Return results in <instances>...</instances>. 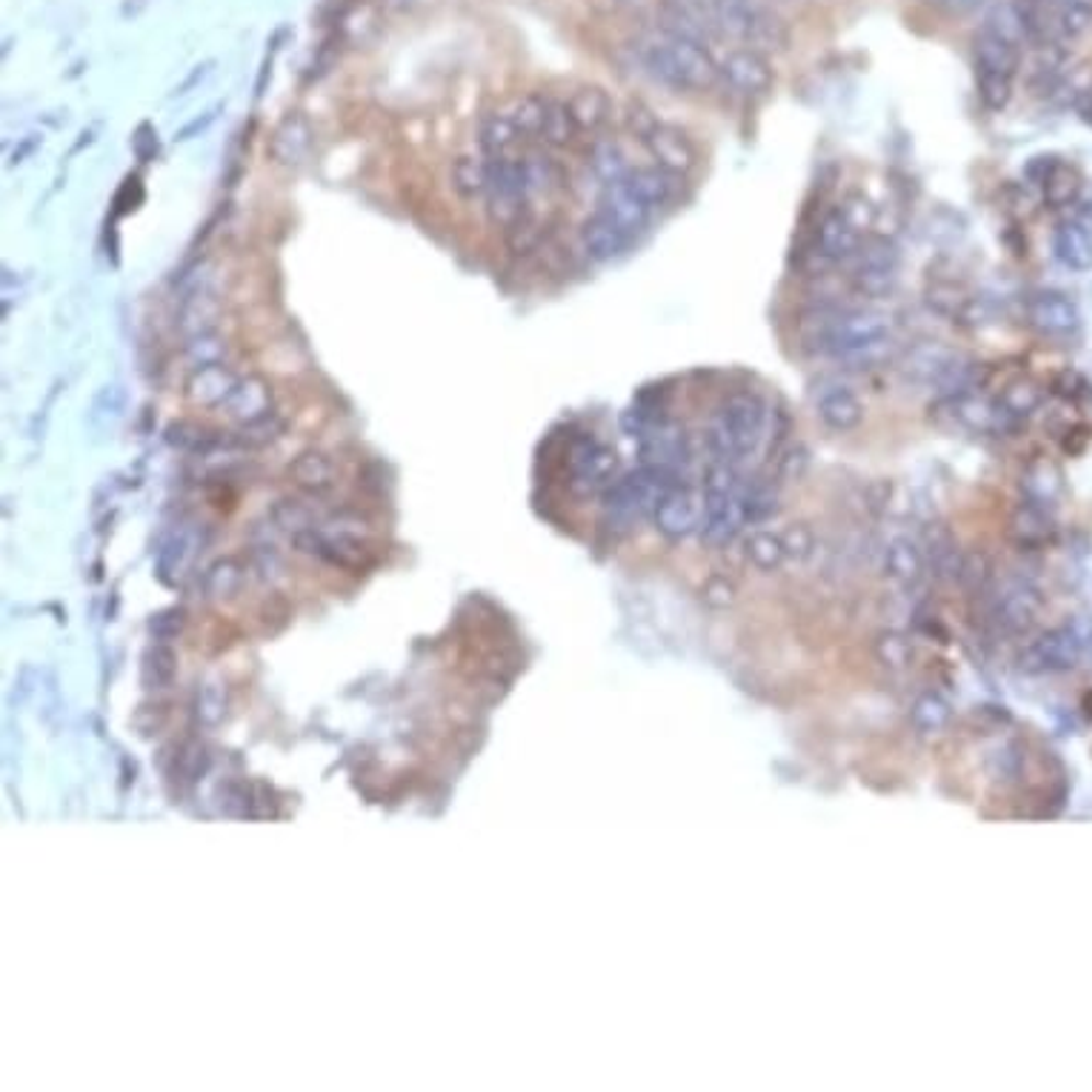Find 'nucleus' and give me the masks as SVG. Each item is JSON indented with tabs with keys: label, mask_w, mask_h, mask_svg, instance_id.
I'll list each match as a JSON object with an SVG mask.
<instances>
[{
	"label": "nucleus",
	"mask_w": 1092,
	"mask_h": 1092,
	"mask_svg": "<svg viewBox=\"0 0 1092 1092\" xmlns=\"http://www.w3.org/2000/svg\"><path fill=\"white\" fill-rule=\"evenodd\" d=\"M646 152L653 154L655 166L667 169L673 175H687L698 166V147L683 129L673 124H658L644 138Z\"/></svg>",
	"instance_id": "9"
},
{
	"label": "nucleus",
	"mask_w": 1092,
	"mask_h": 1092,
	"mask_svg": "<svg viewBox=\"0 0 1092 1092\" xmlns=\"http://www.w3.org/2000/svg\"><path fill=\"white\" fill-rule=\"evenodd\" d=\"M630 238H632L630 232H623L618 223H612V220L601 212L595 215V218H589L587 223L581 227V246H584L589 261H598V264L621 255V252L630 246Z\"/></svg>",
	"instance_id": "17"
},
{
	"label": "nucleus",
	"mask_w": 1092,
	"mask_h": 1092,
	"mask_svg": "<svg viewBox=\"0 0 1092 1092\" xmlns=\"http://www.w3.org/2000/svg\"><path fill=\"white\" fill-rule=\"evenodd\" d=\"M1042 401H1044V389L1035 381H1030V378L1010 381L1004 387V392H1001V398H998L1001 410H1004L1007 415H1012L1015 421L1033 415V412L1042 406Z\"/></svg>",
	"instance_id": "29"
},
{
	"label": "nucleus",
	"mask_w": 1092,
	"mask_h": 1092,
	"mask_svg": "<svg viewBox=\"0 0 1092 1092\" xmlns=\"http://www.w3.org/2000/svg\"><path fill=\"white\" fill-rule=\"evenodd\" d=\"M218 112H223V103H215L212 110H206L204 115H198V118H192L189 124L181 129V133L175 135V143H186V140H192V138H200V135L209 129V126L218 120Z\"/></svg>",
	"instance_id": "50"
},
{
	"label": "nucleus",
	"mask_w": 1092,
	"mask_h": 1092,
	"mask_svg": "<svg viewBox=\"0 0 1092 1092\" xmlns=\"http://www.w3.org/2000/svg\"><path fill=\"white\" fill-rule=\"evenodd\" d=\"M223 355H227V341L218 332H206V335L184 341V358L189 360L192 369L206 367V364H220Z\"/></svg>",
	"instance_id": "40"
},
{
	"label": "nucleus",
	"mask_w": 1092,
	"mask_h": 1092,
	"mask_svg": "<svg viewBox=\"0 0 1092 1092\" xmlns=\"http://www.w3.org/2000/svg\"><path fill=\"white\" fill-rule=\"evenodd\" d=\"M238 383V375L220 360L192 369L184 381V395L195 406H223Z\"/></svg>",
	"instance_id": "15"
},
{
	"label": "nucleus",
	"mask_w": 1092,
	"mask_h": 1092,
	"mask_svg": "<svg viewBox=\"0 0 1092 1092\" xmlns=\"http://www.w3.org/2000/svg\"><path fill=\"white\" fill-rule=\"evenodd\" d=\"M1026 318H1030L1035 330L1053 337H1067L1081 326V312L1061 292L1033 295L1030 303H1026Z\"/></svg>",
	"instance_id": "11"
},
{
	"label": "nucleus",
	"mask_w": 1092,
	"mask_h": 1092,
	"mask_svg": "<svg viewBox=\"0 0 1092 1092\" xmlns=\"http://www.w3.org/2000/svg\"><path fill=\"white\" fill-rule=\"evenodd\" d=\"M598 12H616L621 7H632V3H641V0H589Z\"/></svg>",
	"instance_id": "59"
},
{
	"label": "nucleus",
	"mask_w": 1092,
	"mask_h": 1092,
	"mask_svg": "<svg viewBox=\"0 0 1092 1092\" xmlns=\"http://www.w3.org/2000/svg\"><path fill=\"white\" fill-rule=\"evenodd\" d=\"M124 410H126V387L124 383L120 381L103 383V387L97 389V395L92 398V406H89V412H87L89 429H95V433H106V429H112V426L118 424L120 415H124Z\"/></svg>",
	"instance_id": "25"
},
{
	"label": "nucleus",
	"mask_w": 1092,
	"mask_h": 1092,
	"mask_svg": "<svg viewBox=\"0 0 1092 1092\" xmlns=\"http://www.w3.org/2000/svg\"><path fill=\"white\" fill-rule=\"evenodd\" d=\"M547 106H550V97L541 95H524L521 101H515L513 106V124L521 135V140H536L541 138V126L543 118H547Z\"/></svg>",
	"instance_id": "37"
},
{
	"label": "nucleus",
	"mask_w": 1092,
	"mask_h": 1092,
	"mask_svg": "<svg viewBox=\"0 0 1092 1092\" xmlns=\"http://www.w3.org/2000/svg\"><path fill=\"white\" fill-rule=\"evenodd\" d=\"M889 344V318L873 309H850L824 323L818 346L832 358L866 360Z\"/></svg>",
	"instance_id": "3"
},
{
	"label": "nucleus",
	"mask_w": 1092,
	"mask_h": 1092,
	"mask_svg": "<svg viewBox=\"0 0 1092 1092\" xmlns=\"http://www.w3.org/2000/svg\"><path fill=\"white\" fill-rule=\"evenodd\" d=\"M747 524L744 518V504H740V490L735 492H704V518H701V536L706 543H726L729 538Z\"/></svg>",
	"instance_id": "12"
},
{
	"label": "nucleus",
	"mask_w": 1092,
	"mask_h": 1092,
	"mask_svg": "<svg viewBox=\"0 0 1092 1092\" xmlns=\"http://www.w3.org/2000/svg\"><path fill=\"white\" fill-rule=\"evenodd\" d=\"M1053 252L1067 269H1092V235L1078 227L1076 220H1061L1053 232Z\"/></svg>",
	"instance_id": "22"
},
{
	"label": "nucleus",
	"mask_w": 1092,
	"mask_h": 1092,
	"mask_svg": "<svg viewBox=\"0 0 1092 1092\" xmlns=\"http://www.w3.org/2000/svg\"><path fill=\"white\" fill-rule=\"evenodd\" d=\"M878 655H881V660H887L889 667L901 669V667H907L909 655L912 653H909V644L901 639V635H884L878 644Z\"/></svg>",
	"instance_id": "49"
},
{
	"label": "nucleus",
	"mask_w": 1092,
	"mask_h": 1092,
	"mask_svg": "<svg viewBox=\"0 0 1092 1092\" xmlns=\"http://www.w3.org/2000/svg\"><path fill=\"white\" fill-rule=\"evenodd\" d=\"M315 143V129L303 112H289L266 140V154L284 169H301Z\"/></svg>",
	"instance_id": "8"
},
{
	"label": "nucleus",
	"mask_w": 1092,
	"mask_h": 1092,
	"mask_svg": "<svg viewBox=\"0 0 1092 1092\" xmlns=\"http://www.w3.org/2000/svg\"><path fill=\"white\" fill-rule=\"evenodd\" d=\"M861 232L852 227L850 220L843 218L841 209H832L821 218L818 223V232H815V255L824 257V261H847V257H855V252L861 250Z\"/></svg>",
	"instance_id": "16"
},
{
	"label": "nucleus",
	"mask_w": 1092,
	"mask_h": 1092,
	"mask_svg": "<svg viewBox=\"0 0 1092 1092\" xmlns=\"http://www.w3.org/2000/svg\"><path fill=\"white\" fill-rule=\"evenodd\" d=\"M478 143H481L484 158H509V154H515V149L521 143V135L515 129L513 115L509 112H490L481 120Z\"/></svg>",
	"instance_id": "24"
},
{
	"label": "nucleus",
	"mask_w": 1092,
	"mask_h": 1092,
	"mask_svg": "<svg viewBox=\"0 0 1092 1092\" xmlns=\"http://www.w3.org/2000/svg\"><path fill=\"white\" fill-rule=\"evenodd\" d=\"M884 570L895 581H916L924 570V552L909 538H895L884 552Z\"/></svg>",
	"instance_id": "27"
},
{
	"label": "nucleus",
	"mask_w": 1092,
	"mask_h": 1092,
	"mask_svg": "<svg viewBox=\"0 0 1092 1092\" xmlns=\"http://www.w3.org/2000/svg\"><path fill=\"white\" fill-rule=\"evenodd\" d=\"M975 67H978V72H998L1015 78L1021 69V46L1007 44L992 32L981 30L975 37Z\"/></svg>",
	"instance_id": "21"
},
{
	"label": "nucleus",
	"mask_w": 1092,
	"mask_h": 1092,
	"mask_svg": "<svg viewBox=\"0 0 1092 1092\" xmlns=\"http://www.w3.org/2000/svg\"><path fill=\"white\" fill-rule=\"evenodd\" d=\"M1072 220H1076L1078 227L1084 229V232H1090V235H1092V200H1087V204H1078V209H1076V215H1072Z\"/></svg>",
	"instance_id": "57"
},
{
	"label": "nucleus",
	"mask_w": 1092,
	"mask_h": 1092,
	"mask_svg": "<svg viewBox=\"0 0 1092 1092\" xmlns=\"http://www.w3.org/2000/svg\"><path fill=\"white\" fill-rule=\"evenodd\" d=\"M269 518L275 521V527L289 532V536H301V532L315 527V521H312V509H309L307 504H301V501L292 498H284L272 506Z\"/></svg>",
	"instance_id": "39"
},
{
	"label": "nucleus",
	"mask_w": 1092,
	"mask_h": 1092,
	"mask_svg": "<svg viewBox=\"0 0 1092 1092\" xmlns=\"http://www.w3.org/2000/svg\"><path fill=\"white\" fill-rule=\"evenodd\" d=\"M37 143H41V140H37V135H30V140H23L21 149H15V152H12V158H9V166H15V163H23V158H26V154L35 152Z\"/></svg>",
	"instance_id": "58"
},
{
	"label": "nucleus",
	"mask_w": 1092,
	"mask_h": 1092,
	"mask_svg": "<svg viewBox=\"0 0 1092 1092\" xmlns=\"http://www.w3.org/2000/svg\"><path fill=\"white\" fill-rule=\"evenodd\" d=\"M166 440L172 447L200 449V452H206V449H212L215 444H220V438L209 435V429H204V426L198 424H189V421H177V424L169 426Z\"/></svg>",
	"instance_id": "43"
},
{
	"label": "nucleus",
	"mask_w": 1092,
	"mask_h": 1092,
	"mask_svg": "<svg viewBox=\"0 0 1092 1092\" xmlns=\"http://www.w3.org/2000/svg\"><path fill=\"white\" fill-rule=\"evenodd\" d=\"M747 558L758 570L772 572L786 561V550L784 541L778 532H770V529H758L752 536L747 538Z\"/></svg>",
	"instance_id": "32"
},
{
	"label": "nucleus",
	"mask_w": 1092,
	"mask_h": 1092,
	"mask_svg": "<svg viewBox=\"0 0 1092 1092\" xmlns=\"http://www.w3.org/2000/svg\"><path fill=\"white\" fill-rule=\"evenodd\" d=\"M578 133L581 129L578 124H575V118H572L570 103L550 101V106H547V118H543L541 126V138L538 140H543V143L552 149H566L575 143Z\"/></svg>",
	"instance_id": "28"
},
{
	"label": "nucleus",
	"mask_w": 1092,
	"mask_h": 1092,
	"mask_svg": "<svg viewBox=\"0 0 1092 1092\" xmlns=\"http://www.w3.org/2000/svg\"><path fill=\"white\" fill-rule=\"evenodd\" d=\"M1092 30V0H1076L1056 9V41L1072 44Z\"/></svg>",
	"instance_id": "34"
},
{
	"label": "nucleus",
	"mask_w": 1092,
	"mask_h": 1092,
	"mask_svg": "<svg viewBox=\"0 0 1092 1092\" xmlns=\"http://www.w3.org/2000/svg\"><path fill=\"white\" fill-rule=\"evenodd\" d=\"M946 721H950V704H946L941 696L927 692V696L918 698L916 706H912V724H916V729H921V733H939V729H944L946 726Z\"/></svg>",
	"instance_id": "42"
},
{
	"label": "nucleus",
	"mask_w": 1092,
	"mask_h": 1092,
	"mask_svg": "<svg viewBox=\"0 0 1092 1092\" xmlns=\"http://www.w3.org/2000/svg\"><path fill=\"white\" fill-rule=\"evenodd\" d=\"M981 30L992 32L1001 41L1012 46H1026V32H1024V21H1021V9L1015 0H996L990 9H987V18H984Z\"/></svg>",
	"instance_id": "26"
},
{
	"label": "nucleus",
	"mask_w": 1092,
	"mask_h": 1092,
	"mask_svg": "<svg viewBox=\"0 0 1092 1092\" xmlns=\"http://www.w3.org/2000/svg\"><path fill=\"white\" fill-rule=\"evenodd\" d=\"M838 209H841V215L847 220H850L852 227L864 235V232H870V229L878 223V209H875V204L870 198H864V195H847V198L838 204Z\"/></svg>",
	"instance_id": "44"
},
{
	"label": "nucleus",
	"mask_w": 1092,
	"mask_h": 1092,
	"mask_svg": "<svg viewBox=\"0 0 1092 1092\" xmlns=\"http://www.w3.org/2000/svg\"><path fill=\"white\" fill-rule=\"evenodd\" d=\"M898 266H901V255L895 250V243L887 238H875L855 252L852 284L866 298H884L898 284Z\"/></svg>",
	"instance_id": "4"
},
{
	"label": "nucleus",
	"mask_w": 1092,
	"mask_h": 1092,
	"mask_svg": "<svg viewBox=\"0 0 1092 1092\" xmlns=\"http://www.w3.org/2000/svg\"><path fill=\"white\" fill-rule=\"evenodd\" d=\"M272 404H275L272 383L266 378H261V375H246V378H238L232 395L227 398V404L220 406V410L241 426H250L275 415Z\"/></svg>",
	"instance_id": "14"
},
{
	"label": "nucleus",
	"mask_w": 1092,
	"mask_h": 1092,
	"mask_svg": "<svg viewBox=\"0 0 1092 1092\" xmlns=\"http://www.w3.org/2000/svg\"><path fill=\"white\" fill-rule=\"evenodd\" d=\"M807 467H809V452L801 447V444H795V447H790L784 455H781L778 472H781L784 481H798V478L807 472Z\"/></svg>",
	"instance_id": "48"
},
{
	"label": "nucleus",
	"mask_w": 1092,
	"mask_h": 1092,
	"mask_svg": "<svg viewBox=\"0 0 1092 1092\" xmlns=\"http://www.w3.org/2000/svg\"><path fill=\"white\" fill-rule=\"evenodd\" d=\"M701 518H704V498H698L696 492L683 484L669 486L653 509L655 527L669 541H681V538L698 532Z\"/></svg>",
	"instance_id": "6"
},
{
	"label": "nucleus",
	"mask_w": 1092,
	"mask_h": 1092,
	"mask_svg": "<svg viewBox=\"0 0 1092 1092\" xmlns=\"http://www.w3.org/2000/svg\"><path fill=\"white\" fill-rule=\"evenodd\" d=\"M740 504H744V518L752 524L763 521L775 513V495L767 486H752V490L740 492Z\"/></svg>",
	"instance_id": "46"
},
{
	"label": "nucleus",
	"mask_w": 1092,
	"mask_h": 1092,
	"mask_svg": "<svg viewBox=\"0 0 1092 1092\" xmlns=\"http://www.w3.org/2000/svg\"><path fill=\"white\" fill-rule=\"evenodd\" d=\"M192 547H195V532L186 527H175L161 541V550H158V570H161L163 578H169L172 572H177L184 566L186 558L192 555Z\"/></svg>",
	"instance_id": "33"
},
{
	"label": "nucleus",
	"mask_w": 1092,
	"mask_h": 1092,
	"mask_svg": "<svg viewBox=\"0 0 1092 1092\" xmlns=\"http://www.w3.org/2000/svg\"><path fill=\"white\" fill-rule=\"evenodd\" d=\"M1042 189H1044V200H1047V206H1053V209H1064V206L1078 204V195H1081V181H1078V175L1072 172L1070 166L1058 163V166L1047 175V181L1042 184Z\"/></svg>",
	"instance_id": "35"
},
{
	"label": "nucleus",
	"mask_w": 1092,
	"mask_h": 1092,
	"mask_svg": "<svg viewBox=\"0 0 1092 1092\" xmlns=\"http://www.w3.org/2000/svg\"><path fill=\"white\" fill-rule=\"evenodd\" d=\"M449 177H452L455 192L461 198H475V195H484L486 192V158H475V154H461L455 158L452 169H449Z\"/></svg>",
	"instance_id": "30"
},
{
	"label": "nucleus",
	"mask_w": 1092,
	"mask_h": 1092,
	"mask_svg": "<svg viewBox=\"0 0 1092 1092\" xmlns=\"http://www.w3.org/2000/svg\"><path fill=\"white\" fill-rule=\"evenodd\" d=\"M152 632L158 635V639H172V635H177V632L184 630V612L181 609H166V612H161L158 618H152Z\"/></svg>",
	"instance_id": "52"
},
{
	"label": "nucleus",
	"mask_w": 1092,
	"mask_h": 1092,
	"mask_svg": "<svg viewBox=\"0 0 1092 1092\" xmlns=\"http://www.w3.org/2000/svg\"><path fill=\"white\" fill-rule=\"evenodd\" d=\"M975 81H978V97L990 112H1001L1007 110V103L1012 101V81L1010 74H998V72H975Z\"/></svg>",
	"instance_id": "41"
},
{
	"label": "nucleus",
	"mask_w": 1092,
	"mask_h": 1092,
	"mask_svg": "<svg viewBox=\"0 0 1092 1092\" xmlns=\"http://www.w3.org/2000/svg\"><path fill=\"white\" fill-rule=\"evenodd\" d=\"M781 541H784L786 558H795V561H804L815 552V536L807 524H790L781 532Z\"/></svg>",
	"instance_id": "47"
},
{
	"label": "nucleus",
	"mask_w": 1092,
	"mask_h": 1092,
	"mask_svg": "<svg viewBox=\"0 0 1092 1092\" xmlns=\"http://www.w3.org/2000/svg\"><path fill=\"white\" fill-rule=\"evenodd\" d=\"M392 7H410V3H415V0H389Z\"/></svg>",
	"instance_id": "60"
},
{
	"label": "nucleus",
	"mask_w": 1092,
	"mask_h": 1092,
	"mask_svg": "<svg viewBox=\"0 0 1092 1092\" xmlns=\"http://www.w3.org/2000/svg\"><path fill=\"white\" fill-rule=\"evenodd\" d=\"M589 169L601 184H609V181H621L630 172V161H627V154L616 140H598L589 149Z\"/></svg>",
	"instance_id": "31"
},
{
	"label": "nucleus",
	"mask_w": 1092,
	"mask_h": 1092,
	"mask_svg": "<svg viewBox=\"0 0 1092 1092\" xmlns=\"http://www.w3.org/2000/svg\"><path fill=\"white\" fill-rule=\"evenodd\" d=\"M572 484L581 492H593V490H607L612 484L618 470V455L616 449H609L607 444H598V440H581L578 447L572 449Z\"/></svg>",
	"instance_id": "10"
},
{
	"label": "nucleus",
	"mask_w": 1092,
	"mask_h": 1092,
	"mask_svg": "<svg viewBox=\"0 0 1092 1092\" xmlns=\"http://www.w3.org/2000/svg\"><path fill=\"white\" fill-rule=\"evenodd\" d=\"M967 301H969L967 295L961 292L958 286L953 284H932L930 289H927V303H930L939 315L958 318L961 309H964V303Z\"/></svg>",
	"instance_id": "45"
},
{
	"label": "nucleus",
	"mask_w": 1092,
	"mask_h": 1092,
	"mask_svg": "<svg viewBox=\"0 0 1092 1092\" xmlns=\"http://www.w3.org/2000/svg\"><path fill=\"white\" fill-rule=\"evenodd\" d=\"M767 424H770V412L758 395L744 392V395L726 398L706 433L715 461L735 463L756 452L767 435Z\"/></svg>",
	"instance_id": "2"
},
{
	"label": "nucleus",
	"mask_w": 1092,
	"mask_h": 1092,
	"mask_svg": "<svg viewBox=\"0 0 1092 1092\" xmlns=\"http://www.w3.org/2000/svg\"><path fill=\"white\" fill-rule=\"evenodd\" d=\"M815 410H818V418H821L829 429H836V433H850V429H855V426L864 421V404H861L855 392L847 387L824 389L821 395H818Z\"/></svg>",
	"instance_id": "18"
},
{
	"label": "nucleus",
	"mask_w": 1092,
	"mask_h": 1092,
	"mask_svg": "<svg viewBox=\"0 0 1092 1092\" xmlns=\"http://www.w3.org/2000/svg\"><path fill=\"white\" fill-rule=\"evenodd\" d=\"M704 598L712 607H726V604L733 601V584L721 578V575H715V578H710L704 584Z\"/></svg>",
	"instance_id": "54"
},
{
	"label": "nucleus",
	"mask_w": 1092,
	"mask_h": 1092,
	"mask_svg": "<svg viewBox=\"0 0 1092 1092\" xmlns=\"http://www.w3.org/2000/svg\"><path fill=\"white\" fill-rule=\"evenodd\" d=\"M570 112L581 133H598L612 120V101L601 87H581L575 95L570 97Z\"/></svg>",
	"instance_id": "23"
},
{
	"label": "nucleus",
	"mask_w": 1092,
	"mask_h": 1092,
	"mask_svg": "<svg viewBox=\"0 0 1092 1092\" xmlns=\"http://www.w3.org/2000/svg\"><path fill=\"white\" fill-rule=\"evenodd\" d=\"M543 243V223L532 215H524L521 220H515L513 227L506 229V246L515 255H532L541 250Z\"/></svg>",
	"instance_id": "38"
},
{
	"label": "nucleus",
	"mask_w": 1092,
	"mask_h": 1092,
	"mask_svg": "<svg viewBox=\"0 0 1092 1092\" xmlns=\"http://www.w3.org/2000/svg\"><path fill=\"white\" fill-rule=\"evenodd\" d=\"M204 584L212 598H232L243 584V564L238 558H220L206 570Z\"/></svg>",
	"instance_id": "36"
},
{
	"label": "nucleus",
	"mask_w": 1092,
	"mask_h": 1092,
	"mask_svg": "<svg viewBox=\"0 0 1092 1092\" xmlns=\"http://www.w3.org/2000/svg\"><path fill=\"white\" fill-rule=\"evenodd\" d=\"M935 7L944 9L946 15H969L975 9L987 7L990 0H932Z\"/></svg>",
	"instance_id": "55"
},
{
	"label": "nucleus",
	"mask_w": 1092,
	"mask_h": 1092,
	"mask_svg": "<svg viewBox=\"0 0 1092 1092\" xmlns=\"http://www.w3.org/2000/svg\"><path fill=\"white\" fill-rule=\"evenodd\" d=\"M598 206H601V215H607L612 223H618V227H621L623 232H630V235L641 232L655 212V209H650V206L635 195V189H632L623 177L621 181H609V184H604Z\"/></svg>",
	"instance_id": "13"
},
{
	"label": "nucleus",
	"mask_w": 1092,
	"mask_h": 1092,
	"mask_svg": "<svg viewBox=\"0 0 1092 1092\" xmlns=\"http://www.w3.org/2000/svg\"><path fill=\"white\" fill-rule=\"evenodd\" d=\"M623 181L635 189V195H639L650 209L667 206L669 200L675 198V192H678V175H673V172H667V169L660 166L630 169V172L623 175Z\"/></svg>",
	"instance_id": "20"
},
{
	"label": "nucleus",
	"mask_w": 1092,
	"mask_h": 1092,
	"mask_svg": "<svg viewBox=\"0 0 1092 1092\" xmlns=\"http://www.w3.org/2000/svg\"><path fill=\"white\" fill-rule=\"evenodd\" d=\"M639 55L655 81L681 89V92H704L721 78V69L710 49L692 37L660 32V35L646 37Z\"/></svg>",
	"instance_id": "1"
},
{
	"label": "nucleus",
	"mask_w": 1092,
	"mask_h": 1092,
	"mask_svg": "<svg viewBox=\"0 0 1092 1092\" xmlns=\"http://www.w3.org/2000/svg\"><path fill=\"white\" fill-rule=\"evenodd\" d=\"M289 478L307 495H326L335 486L337 472L330 455L318 452V449H307V452H301L289 463Z\"/></svg>",
	"instance_id": "19"
},
{
	"label": "nucleus",
	"mask_w": 1092,
	"mask_h": 1092,
	"mask_svg": "<svg viewBox=\"0 0 1092 1092\" xmlns=\"http://www.w3.org/2000/svg\"><path fill=\"white\" fill-rule=\"evenodd\" d=\"M627 124H630L632 133H635V135H639L641 140H644L646 135L653 133L655 126L660 124V120L655 118L653 112L646 110V106H641V103H632V106H630V115H627Z\"/></svg>",
	"instance_id": "53"
},
{
	"label": "nucleus",
	"mask_w": 1092,
	"mask_h": 1092,
	"mask_svg": "<svg viewBox=\"0 0 1092 1092\" xmlns=\"http://www.w3.org/2000/svg\"><path fill=\"white\" fill-rule=\"evenodd\" d=\"M721 81L729 89H735L738 95L758 97L767 95L775 83V72H772L770 60L763 58V51L740 46V49L726 51V58L719 64Z\"/></svg>",
	"instance_id": "7"
},
{
	"label": "nucleus",
	"mask_w": 1092,
	"mask_h": 1092,
	"mask_svg": "<svg viewBox=\"0 0 1092 1092\" xmlns=\"http://www.w3.org/2000/svg\"><path fill=\"white\" fill-rule=\"evenodd\" d=\"M220 298L218 289H215L212 278L209 275H200V278L189 280L184 286V295L177 301V315H175V326L181 332L184 341L189 337L206 335V332L218 330L220 321Z\"/></svg>",
	"instance_id": "5"
},
{
	"label": "nucleus",
	"mask_w": 1092,
	"mask_h": 1092,
	"mask_svg": "<svg viewBox=\"0 0 1092 1092\" xmlns=\"http://www.w3.org/2000/svg\"><path fill=\"white\" fill-rule=\"evenodd\" d=\"M158 135H154V129L149 124H140L138 126V133L133 135V152L138 154V161L140 163H149L158 154Z\"/></svg>",
	"instance_id": "51"
},
{
	"label": "nucleus",
	"mask_w": 1092,
	"mask_h": 1092,
	"mask_svg": "<svg viewBox=\"0 0 1092 1092\" xmlns=\"http://www.w3.org/2000/svg\"><path fill=\"white\" fill-rule=\"evenodd\" d=\"M209 67H212V64H204V67H195V72H192L189 78H186V81L181 83V87H177L175 92H172V95H175V97H184L186 92H192V89L198 87V83L204 81L206 74H209Z\"/></svg>",
	"instance_id": "56"
}]
</instances>
